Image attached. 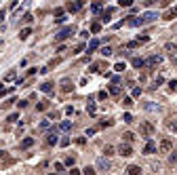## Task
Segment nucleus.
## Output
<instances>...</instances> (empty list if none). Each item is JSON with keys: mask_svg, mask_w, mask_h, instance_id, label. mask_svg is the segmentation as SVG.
Instances as JSON below:
<instances>
[{"mask_svg": "<svg viewBox=\"0 0 177 175\" xmlns=\"http://www.w3.org/2000/svg\"><path fill=\"white\" fill-rule=\"evenodd\" d=\"M118 154L124 156V158H129L131 154H133V148H131L129 143H120V146H118Z\"/></svg>", "mask_w": 177, "mask_h": 175, "instance_id": "7ed1b4c3", "label": "nucleus"}, {"mask_svg": "<svg viewBox=\"0 0 177 175\" xmlns=\"http://www.w3.org/2000/svg\"><path fill=\"white\" fill-rule=\"evenodd\" d=\"M86 110H89V114H91V116L95 114V101H93V99H89V105H86Z\"/></svg>", "mask_w": 177, "mask_h": 175, "instance_id": "c756f323", "label": "nucleus"}, {"mask_svg": "<svg viewBox=\"0 0 177 175\" xmlns=\"http://www.w3.org/2000/svg\"><path fill=\"white\" fill-rule=\"evenodd\" d=\"M30 34H32V30H30V28H23V30H21V34H19V38H21V40H25Z\"/></svg>", "mask_w": 177, "mask_h": 175, "instance_id": "c85d7f7f", "label": "nucleus"}, {"mask_svg": "<svg viewBox=\"0 0 177 175\" xmlns=\"http://www.w3.org/2000/svg\"><path fill=\"white\" fill-rule=\"evenodd\" d=\"M127 173L129 175H141V169H139L137 164H129V167H127Z\"/></svg>", "mask_w": 177, "mask_h": 175, "instance_id": "2eb2a0df", "label": "nucleus"}, {"mask_svg": "<svg viewBox=\"0 0 177 175\" xmlns=\"http://www.w3.org/2000/svg\"><path fill=\"white\" fill-rule=\"evenodd\" d=\"M17 118H19V116H17V114H11V116L6 118V120H9V122H17Z\"/></svg>", "mask_w": 177, "mask_h": 175, "instance_id": "603ef678", "label": "nucleus"}, {"mask_svg": "<svg viewBox=\"0 0 177 175\" xmlns=\"http://www.w3.org/2000/svg\"><path fill=\"white\" fill-rule=\"evenodd\" d=\"M107 93H110V95H120V87L112 82V87H110V91H107Z\"/></svg>", "mask_w": 177, "mask_h": 175, "instance_id": "b1692460", "label": "nucleus"}, {"mask_svg": "<svg viewBox=\"0 0 177 175\" xmlns=\"http://www.w3.org/2000/svg\"><path fill=\"white\" fill-rule=\"evenodd\" d=\"M112 125H114V120H101L99 127H112Z\"/></svg>", "mask_w": 177, "mask_h": 175, "instance_id": "79ce46f5", "label": "nucleus"}, {"mask_svg": "<svg viewBox=\"0 0 177 175\" xmlns=\"http://www.w3.org/2000/svg\"><path fill=\"white\" fill-rule=\"evenodd\" d=\"M124 68H127V66H124V61H118L116 66H114V70H116V72H124Z\"/></svg>", "mask_w": 177, "mask_h": 175, "instance_id": "72a5a7b5", "label": "nucleus"}, {"mask_svg": "<svg viewBox=\"0 0 177 175\" xmlns=\"http://www.w3.org/2000/svg\"><path fill=\"white\" fill-rule=\"evenodd\" d=\"M122 120H124V122H133V116H131V114H122Z\"/></svg>", "mask_w": 177, "mask_h": 175, "instance_id": "de8ad7c7", "label": "nucleus"}, {"mask_svg": "<svg viewBox=\"0 0 177 175\" xmlns=\"http://www.w3.org/2000/svg\"><path fill=\"white\" fill-rule=\"evenodd\" d=\"M143 108H145L148 112H160V110H162L158 104H152V101H145V104H143Z\"/></svg>", "mask_w": 177, "mask_h": 175, "instance_id": "9b49d317", "label": "nucleus"}, {"mask_svg": "<svg viewBox=\"0 0 177 175\" xmlns=\"http://www.w3.org/2000/svg\"><path fill=\"white\" fill-rule=\"evenodd\" d=\"M166 127L171 129L173 133H177V120H169V122H166Z\"/></svg>", "mask_w": 177, "mask_h": 175, "instance_id": "2f4dec72", "label": "nucleus"}, {"mask_svg": "<svg viewBox=\"0 0 177 175\" xmlns=\"http://www.w3.org/2000/svg\"><path fill=\"white\" fill-rule=\"evenodd\" d=\"M112 154H116V148H114V146H106V148H103V158L112 156Z\"/></svg>", "mask_w": 177, "mask_h": 175, "instance_id": "aec40b11", "label": "nucleus"}, {"mask_svg": "<svg viewBox=\"0 0 177 175\" xmlns=\"http://www.w3.org/2000/svg\"><path fill=\"white\" fill-rule=\"evenodd\" d=\"M101 55H103V57H110V55H112V47H101Z\"/></svg>", "mask_w": 177, "mask_h": 175, "instance_id": "7c9ffc66", "label": "nucleus"}, {"mask_svg": "<svg viewBox=\"0 0 177 175\" xmlns=\"http://www.w3.org/2000/svg\"><path fill=\"white\" fill-rule=\"evenodd\" d=\"M89 72H93V74H95V72H99V63H93V66L89 68Z\"/></svg>", "mask_w": 177, "mask_h": 175, "instance_id": "09e8293b", "label": "nucleus"}, {"mask_svg": "<svg viewBox=\"0 0 177 175\" xmlns=\"http://www.w3.org/2000/svg\"><path fill=\"white\" fill-rule=\"evenodd\" d=\"M175 17H177V9H169V11L165 13V17H162V19H166V21H173Z\"/></svg>", "mask_w": 177, "mask_h": 175, "instance_id": "dca6fc26", "label": "nucleus"}, {"mask_svg": "<svg viewBox=\"0 0 177 175\" xmlns=\"http://www.w3.org/2000/svg\"><path fill=\"white\" fill-rule=\"evenodd\" d=\"M145 63H148V66H160V63H162V55H150Z\"/></svg>", "mask_w": 177, "mask_h": 175, "instance_id": "423d86ee", "label": "nucleus"}, {"mask_svg": "<svg viewBox=\"0 0 177 175\" xmlns=\"http://www.w3.org/2000/svg\"><path fill=\"white\" fill-rule=\"evenodd\" d=\"M0 21H4V11H0Z\"/></svg>", "mask_w": 177, "mask_h": 175, "instance_id": "680f3d73", "label": "nucleus"}, {"mask_svg": "<svg viewBox=\"0 0 177 175\" xmlns=\"http://www.w3.org/2000/svg\"><path fill=\"white\" fill-rule=\"evenodd\" d=\"M156 152V141L148 139L145 141V146H143V154H154Z\"/></svg>", "mask_w": 177, "mask_h": 175, "instance_id": "39448f33", "label": "nucleus"}, {"mask_svg": "<svg viewBox=\"0 0 177 175\" xmlns=\"http://www.w3.org/2000/svg\"><path fill=\"white\" fill-rule=\"evenodd\" d=\"M40 91L47 93V95H51L53 91H55V87H53V82H42V84H40Z\"/></svg>", "mask_w": 177, "mask_h": 175, "instance_id": "1a4fd4ad", "label": "nucleus"}, {"mask_svg": "<svg viewBox=\"0 0 177 175\" xmlns=\"http://www.w3.org/2000/svg\"><path fill=\"white\" fill-rule=\"evenodd\" d=\"M70 175H82V173H80L78 169H72V171H70Z\"/></svg>", "mask_w": 177, "mask_h": 175, "instance_id": "052dcab7", "label": "nucleus"}, {"mask_svg": "<svg viewBox=\"0 0 177 175\" xmlns=\"http://www.w3.org/2000/svg\"><path fill=\"white\" fill-rule=\"evenodd\" d=\"M122 137H124V141H127V143H131V141L135 139V135H133L131 131H127V133H122Z\"/></svg>", "mask_w": 177, "mask_h": 175, "instance_id": "cd10ccee", "label": "nucleus"}, {"mask_svg": "<svg viewBox=\"0 0 177 175\" xmlns=\"http://www.w3.org/2000/svg\"><path fill=\"white\" fill-rule=\"evenodd\" d=\"M74 163H76L74 156H68V158H65V164H68V167H74Z\"/></svg>", "mask_w": 177, "mask_h": 175, "instance_id": "ea45409f", "label": "nucleus"}, {"mask_svg": "<svg viewBox=\"0 0 177 175\" xmlns=\"http://www.w3.org/2000/svg\"><path fill=\"white\" fill-rule=\"evenodd\" d=\"M165 51L169 53V55L177 57V42H166V45H165Z\"/></svg>", "mask_w": 177, "mask_h": 175, "instance_id": "6e6552de", "label": "nucleus"}, {"mask_svg": "<svg viewBox=\"0 0 177 175\" xmlns=\"http://www.w3.org/2000/svg\"><path fill=\"white\" fill-rule=\"evenodd\" d=\"M59 129H61V131H70V129H72V122H70V120H63V122L59 125Z\"/></svg>", "mask_w": 177, "mask_h": 175, "instance_id": "bb28decb", "label": "nucleus"}, {"mask_svg": "<svg viewBox=\"0 0 177 175\" xmlns=\"http://www.w3.org/2000/svg\"><path fill=\"white\" fill-rule=\"evenodd\" d=\"M135 47H139V45H137V40H133V42H127V49H135Z\"/></svg>", "mask_w": 177, "mask_h": 175, "instance_id": "3c124183", "label": "nucleus"}, {"mask_svg": "<svg viewBox=\"0 0 177 175\" xmlns=\"http://www.w3.org/2000/svg\"><path fill=\"white\" fill-rule=\"evenodd\" d=\"M118 6H133L131 0H118Z\"/></svg>", "mask_w": 177, "mask_h": 175, "instance_id": "4c0bfd02", "label": "nucleus"}, {"mask_svg": "<svg viewBox=\"0 0 177 175\" xmlns=\"http://www.w3.org/2000/svg\"><path fill=\"white\" fill-rule=\"evenodd\" d=\"M131 63H133V68H137V70H139V68H143V66H145V61H143L141 57H133V61H131Z\"/></svg>", "mask_w": 177, "mask_h": 175, "instance_id": "6ab92c4d", "label": "nucleus"}, {"mask_svg": "<svg viewBox=\"0 0 177 175\" xmlns=\"http://www.w3.org/2000/svg\"><path fill=\"white\" fill-rule=\"evenodd\" d=\"M107 95H110L107 91H99V95H97V97H99V99H107Z\"/></svg>", "mask_w": 177, "mask_h": 175, "instance_id": "49530a36", "label": "nucleus"}, {"mask_svg": "<svg viewBox=\"0 0 177 175\" xmlns=\"http://www.w3.org/2000/svg\"><path fill=\"white\" fill-rule=\"evenodd\" d=\"M97 47H99V40H91V42H89V47H86V53H93Z\"/></svg>", "mask_w": 177, "mask_h": 175, "instance_id": "4be33fe9", "label": "nucleus"}, {"mask_svg": "<svg viewBox=\"0 0 177 175\" xmlns=\"http://www.w3.org/2000/svg\"><path fill=\"white\" fill-rule=\"evenodd\" d=\"M158 148H160V152H169L171 148H173V143H171L169 139H162V141H160V146H158Z\"/></svg>", "mask_w": 177, "mask_h": 175, "instance_id": "f3484780", "label": "nucleus"}, {"mask_svg": "<svg viewBox=\"0 0 177 175\" xmlns=\"http://www.w3.org/2000/svg\"><path fill=\"white\" fill-rule=\"evenodd\" d=\"M32 146H34V139H32V137H25V139L21 141V148H32Z\"/></svg>", "mask_w": 177, "mask_h": 175, "instance_id": "5701e85b", "label": "nucleus"}, {"mask_svg": "<svg viewBox=\"0 0 177 175\" xmlns=\"http://www.w3.org/2000/svg\"><path fill=\"white\" fill-rule=\"evenodd\" d=\"M15 78H17V74H15V70H11L9 74H6V76H4V80H2V84H4V82H13Z\"/></svg>", "mask_w": 177, "mask_h": 175, "instance_id": "412c9836", "label": "nucleus"}, {"mask_svg": "<svg viewBox=\"0 0 177 175\" xmlns=\"http://www.w3.org/2000/svg\"><path fill=\"white\" fill-rule=\"evenodd\" d=\"M63 21H65V17H63V9H57V11H55V23L61 25Z\"/></svg>", "mask_w": 177, "mask_h": 175, "instance_id": "4468645a", "label": "nucleus"}, {"mask_svg": "<svg viewBox=\"0 0 177 175\" xmlns=\"http://www.w3.org/2000/svg\"><path fill=\"white\" fill-rule=\"evenodd\" d=\"M32 19H34V17H32L30 13H27V15H23V23H32Z\"/></svg>", "mask_w": 177, "mask_h": 175, "instance_id": "37998d69", "label": "nucleus"}, {"mask_svg": "<svg viewBox=\"0 0 177 175\" xmlns=\"http://www.w3.org/2000/svg\"><path fill=\"white\" fill-rule=\"evenodd\" d=\"M72 89H74L72 80H68V78H65V80H61V91H63V93H70Z\"/></svg>", "mask_w": 177, "mask_h": 175, "instance_id": "f8f14e48", "label": "nucleus"}, {"mask_svg": "<svg viewBox=\"0 0 177 175\" xmlns=\"http://www.w3.org/2000/svg\"><path fill=\"white\" fill-rule=\"evenodd\" d=\"M55 171H57V173H59V171H63V164H61V163H55Z\"/></svg>", "mask_w": 177, "mask_h": 175, "instance_id": "4d7b16f0", "label": "nucleus"}, {"mask_svg": "<svg viewBox=\"0 0 177 175\" xmlns=\"http://www.w3.org/2000/svg\"><path fill=\"white\" fill-rule=\"evenodd\" d=\"M74 34H76V28H74V25H68V28H63L59 34H55V42H63V40L72 38Z\"/></svg>", "mask_w": 177, "mask_h": 175, "instance_id": "f257e3e1", "label": "nucleus"}, {"mask_svg": "<svg viewBox=\"0 0 177 175\" xmlns=\"http://www.w3.org/2000/svg\"><path fill=\"white\" fill-rule=\"evenodd\" d=\"M97 169L107 171V169H110V160H107V158H103V156H99V158H97Z\"/></svg>", "mask_w": 177, "mask_h": 175, "instance_id": "0eeeda50", "label": "nucleus"}, {"mask_svg": "<svg viewBox=\"0 0 177 175\" xmlns=\"http://www.w3.org/2000/svg\"><path fill=\"white\" fill-rule=\"evenodd\" d=\"M141 17H143V23H152V21H156V13H154V11L143 13Z\"/></svg>", "mask_w": 177, "mask_h": 175, "instance_id": "9d476101", "label": "nucleus"}, {"mask_svg": "<svg viewBox=\"0 0 177 175\" xmlns=\"http://www.w3.org/2000/svg\"><path fill=\"white\" fill-rule=\"evenodd\" d=\"M65 114H70V116L74 114V108H72V105H68V108H65Z\"/></svg>", "mask_w": 177, "mask_h": 175, "instance_id": "bf43d9fd", "label": "nucleus"}, {"mask_svg": "<svg viewBox=\"0 0 177 175\" xmlns=\"http://www.w3.org/2000/svg\"><path fill=\"white\" fill-rule=\"evenodd\" d=\"M169 160H171V164H173V163H177V152H175V154H171V156H169Z\"/></svg>", "mask_w": 177, "mask_h": 175, "instance_id": "6e6d98bb", "label": "nucleus"}, {"mask_svg": "<svg viewBox=\"0 0 177 175\" xmlns=\"http://www.w3.org/2000/svg\"><path fill=\"white\" fill-rule=\"evenodd\" d=\"M82 175H97V173H95V169H93V167H84Z\"/></svg>", "mask_w": 177, "mask_h": 175, "instance_id": "e433bc0d", "label": "nucleus"}, {"mask_svg": "<svg viewBox=\"0 0 177 175\" xmlns=\"http://www.w3.org/2000/svg\"><path fill=\"white\" fill-rule=\"evenodd\" d=\"M91 32H93V34H99V32H101V23H99V21H95V23L91 25Z\"/></svg>", "mask_w": 177, "mask_h": 175, "instance_id": "a878e982", "label": "nucleus"}, {"mask_svg": "<svg viewBox=\"0 0 177 175\" xmlns=\"http://www.w3.org/2000/svg\"><path fill=\"white\" fill-rule=\"evenodd\" d=\"M82 6H84V0H78V2H68V4H65V11L76 13L78 9H82Z\"/></svg>", "mask_w": 177, "mask_h": 175, "instance_id": "20e7f679", "label": "nucleus"}, {"mask_svg": "<svg viewBox=\"0 0 177 175\" xmlns=\"http://www.w3.org/2000/svg\"><path fill=\"white\" fill-rule=\"evenodd\" d=\"M38 129H40V131H44V129H48V120H42V122L38 125Z\"/></svg>", "mask_w": 177, "mask_h": 175, "instance_id": "a19ab883", "label": "nucleus"}, {"mask_svg": "<svg viewBox=\"0 0 177 175\" xmlns=\"http://www.w3.org/2000/svg\"><path fill=\"white\" fill-rule=\"evenodd\" d=\"M76 143H78V146H84V143H86V137H78Z\"/></svg>", "mask_w": 177, "mask_h": 175, "instance_id": "864d4df0", "label": "nucleus"}, {"mask_svg": "<svg viewBox=\"0 0 177 175\" xmlns=\"http://www.w3.org/2000/svg\"><path fill=\"white\" fill-rule=\"evenodd\" d=\"M0 160H9V156H6V152L0 150Z\"/></svg>", "mask_w": 177, "mask_h": 175, "instance_id": "5fc2aeb1", "label": "nucleus"}, {"mask_svg": "<svg viewBox=\"0 0 177 175\" xmlns=\"http://www.w3.org/2000/svg\"><path fill=\"white\" fill-rule=\"evenodd\" d=\"M112 13H114V9H112V6L101 13V21H103V23H107V21H110V15H112Z\"/></svg>", "mask_w": 177, "mask_h": 175, "instance_id": "a211bd4d", "label": "nucleus"}, {"mask_svg": "<svg viewBox=\"0 0 177 175\" xmlns=\"http://www.w3.org/2000/svg\"><path fill=\"white\" fill-rule=\"evenodd\" d=\"M48 108V101H40V104L36 105V110H38V112H42V110H47Z\"/></svg>", "mask_w": 177, "mask_h": 175, "instance_id": "f704fd0d", "label": "nucleus"}, {"mask_svg": "<svg viewBox=\"0 0 177 175\" xmlns=\"http://www.w3.org/2000/svg\"><path fill=\"white\" fill-rule=\"evenodd\" d=\"M169 89H171V91H177V80H171V82H169Z\"/></svg>", "mask_w": 177, "mask_h": 175, "instance_id": "a18cd8bd", "label": "nucleus"}, {"mask_svg": "<svg viewBox=\"0 0 177 175\" xmlns=\"http://www.w3.org/2000/svg\"><path fill=\"white\" fill-rule=\"evenodd\" d=\"M154 131H156V129H154V125H150V122H141V125H139V133H141L143 137H150Z\"/></svg>", "mask_w": 177, "mask_h": 175, "instance_id": "f03ea898", "label": "nucleus"}, {"mask_svg": "<svg viewBox=\"0 0 177 175\" xmlns=\"http://www.w3.org/2000/svg\"><path fill=\"white\" fill-rule=\"evenodd\" d=\"M101 6H103V2H93V4H91V11L99 13V11H101Z\"/></svg>", "mask_w": 177, "mask_h": 175, "instance_id": "393cba45", "label": "nucleus"}, {"mask_svg": "<svg viewBox=\"0 0 177 175\" xmlns=\"http://www.w3.org/2000/svg\"><path fill=\"white\" fill-rule=\"evenodd\" d=\"M141 95V89L139 87H133V97H139Z\"/></svg>", "mask_w": 177, "mask_h": 175, "instance_id": "c03bdc74", "label": "nucleus"}, {"mask_svg": "<svg viewBox=\"0 0 177 175\" xmlns=\"http://www.w3.org/2000/svg\"><path fill=\"white\" fill-rule=\"evenodd\" d=\"M48 175H57V173H48Z\"/></svg>", "mask_w": 177, "mask_h": 175, "instance_id": "e2e57ef3", "label": "nucleus"}, {"mask_svg": "<svg viewBox=\"0 0 177 175\" xmlns=\"http://www.w3.org/2000/svg\"><path fill=\"white\" fill-rule=\"evenodd\" d=\"M47 143H48V146H55V143H59V137H57V133H55V131H51V133H48Z\"/></svg>", "mask_w": 177, "mask_h": 175, "instance_id": "ddd939ff", "label": "nucleus"}, {"mask_svg": "<svg viewBox=\"0 0 177 175\" xmlns=\"http://www.w3.org/2000/svg\"><path fill=\"white\" fill-rule=\"evenodd\" d=\"M122 105H124V108H131V105H133V97H124V99H122Z\"/></svg>", "mask_w": 177, "mask_h": 175, "instance_id": "c9c22d12", "label": "nucleus"}, {"mask_svg": "<svg viewBox=\"0 0 177 175\" xmlns=\"http://www.w3.org/2000/svg\"><path fill=\"white\" fill-rule=\"evenodd\" d=\"M84 51V45H76V49H74V51H72V53H76V55H80V53H82Z\"/></svg>", "mask_w": 177, "mask_h": 175, "instance_id": "58836bf2", "label": "nucleus"}, {"mask_svg": "<svg viewBox=\"0 0 177 175\" xmlns=\"http://www.w3.org/2000/svg\"><path fill=\"white\" fill-rule=\"evenodd\" d=\"M148 40H150V36H139V38H137V45H139V42H148Z\"/></svg>", "mask_w": 177, "mask_h": 175, "instance_id": "8fccbe9b", "label": "nucleus"}, {"mask_svg": "<svg viewBox=\"0 0 177 175\" xmlns=\"http://www.w3.org/2000/svg\"><path fill=\"white\" fill-rule=\"evenodd\" d=\"M59 143H61V146H68V143H70V137H63V139L59 141Z\"/></svg>", "mask_w": 177, "mask_h": 175, "instance_id": "13d9d810", "label": "nucleus"}, {"mask_svg": "<svg viewBox=\"0 0 177 175\" xmlns=\"http://www.w3.org/2000/svg\"><path fill=\"white\" fill-rule=\"evenodd\" d=\"M162 80H165V78H162V76H158V78L154 80V84L150 87V89H152V91H154V89H158V87H160V82H162Z\"/></svg>", "mask_w": 177, "mask_h": 175, "instance_id": "473e14b6", "label": "nucleus"}]
</instances>
